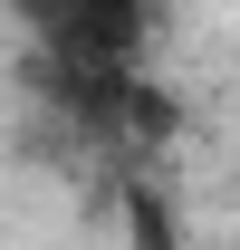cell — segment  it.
Listing matches in <instances>:
<instances>
[{
  "mask_svg": "<svg viewBox=\"0 0 240 250\" xmlns=\"http://www.w3.org/2000/svg\"><path fill=\"white\" fill-rule=\"evenodd\" d=\"M144 10H154V0H144Z\"/></svg>",
  "mask_w": 240,
  "mask_h": 250,
  "instance_id": "3957f363",
  "label": "cell"
},
{
  "mask_svg": "<svg viewBox=\"0 0 240 250\" xmlns=\"http://www.w3.org/2000/svg\"><path fill=\"white\" fill-rule=\"evenodd\" d=\"M125 231H135V250H182V241H173V202H163L154 183L125 192Z\"/></svg>",
  "mask_w": 240,
  "mask_h": 250,
  "instance_id": "6da1fadb",
  "label": "cell"
},
{
  "mask_svg": "<svg viewBox=\"0 0 240 250\" xmlns=\"http://www.w3.org/2000/svg\"><path fill=\"white\" fill-rule=\"evenodd\" d=\"M10 10L29 20V39H48V29H58V20H67V0H10Z\"/></svg>",
  "mask_w": 240,
  "mask_h": 250,
  "instance_id": "7a4b0ae2",
  "label": "cell"
}]
</instances>
